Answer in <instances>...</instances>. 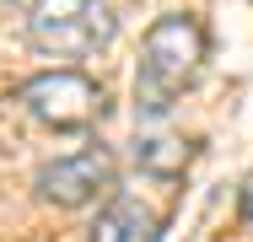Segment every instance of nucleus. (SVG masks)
<instances>
[{
	"label": "nucleus",
	"mask_w": 253,
	"mask_h": 242,
	"mask_svg": "<svg viewBox=\"0 0 253 242\" xmlns=\"http://www.w3.org/2000/svg\"><path fill=\"white\" fill-rule=\"evenodd\" d=\"M156 237H162V221L129 194L113 199L97 215V226H92V242H156Z\"/></svg>",
	"instance_id": "obj_5"
},
{
	"label": "nucleus",
	"mask_w": 253,
	"mask_h": 242,
	"mask_svg": "<svg viewBox=\"0 0 253 242\" xmlns=\"http://www.w3.org/2000/svg\"><path fill=\"white\" fill-rule=\"evenodd\" d=\"M243 215H248V226H253V172H248V183H243Z\"/></svg>",
	"instance_id": "obj_7"
},
{
	"label": "nucleus",
	"mask_w": 253,
	"mask_h": 242,
	"mask_svg": "<svg viewBox=\"0 0 253 242\" xmlns=\"http://www.w3.org/2000/svg\"><path fill=\"white\" fill-rule=\"evenodd\" d=\"M189 156H194V145L189 140H162V135H151V140H135V161L146 167V172H162V178H172V172H183L189 167Z\"/></svg>",
	"instance_id": "obj_6"
},
{
	"label": "nucleus",
	"mask_w": 253,
	"mask_h": 242,
	"mask_svg": "<svg viewBox=\"0 0 253 242\" xmlns=\"http://www.w3.org/2000/svg\"><path fill=\"white\" fill-rule=\"evenodd\" d=\"M119 16L108 0H38L33 16H27V38L38 54L54 59H76V54H92L113 38Z\"/></svg>",
	"instance_id": "obj_2"
},
{
	"label": "nucleus",
	"mask_w": 253,
	"mask_h": 242,
	"mask_svg": "<svg viewBox=\"0 0 253 242\" xmlns=\"http://www.w3.org/2000/svg\"><path fill=\"white\" fill-rule=\"evenodd\" d=\"M108 183H113V156H108L102 145L76 151V156H59V161H49V167H38V178H33L38 199H49V204H59V210L92 204Z\"/></svg>",
	"instance_id": "obj_4"
},
{
	"label": "nucleus",
	"mask_w": 253,
	"mask_h": 242,
	"mask_svg": "<svg viewBox=\"0 0 253 242\" xmlns=\"http://www.w3.org/2000/svg\"><path fill=\"white\" fill-rule=\"evenodd\" d=\"M22 108L49 129H86L102 113V86L81 70H49L22 86Z\"/></svg>",
	"instance_id": "obj_3"
},
{
	"label": "nucleus",
	"mask_w": 253,
	"mask_h": 242,
	"mask_svg": "<svg viewBox=\"0 0 253 242\" xmlns=\"http://www.w3.org/2000/svg\"><path fill=\"white\" fill-rule=\"evenodd\" d=\"M0 5H11V0H0Z\"/></svg>",
	"instance_id": "obj_8"
},
{
	"label": "nucleus",
	"mask_w": 253,
	"mask_h": 242,
	"mask_svg": "<svg viewBox=\"0 0 253 242\" xmlns=\"http://www.w3.org/2000/svg\"><path fill=\"white\" fill-rule=\"evenodd\" d=\"M205 65V27L194 16L172 11V16H156L146 43H140V70H135V113L162 119L178 97L194 86Z\"/></svg>",
	"instance_id": "obj_1"
}]
</instances>
